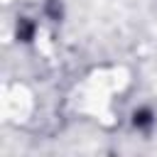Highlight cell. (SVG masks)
Returning <instances> with one entry per match:
<instances>
[{
	"label": "cell",
	"mask_w": 157,
	"mask_h": 157,
	"mask_svg": "<svg viewBox=\"0 0 157 157\" xmlns=\"http://www.w3.org/2000/svg\"><path fill=\"white\" fill-rule=\"evenodd\" d=\"M152 120H150V110H140V113H135V125H140V128H145V125H150Z\"/></svg>",
	"instance_id": "6da1fadb"
}]
</instances>
